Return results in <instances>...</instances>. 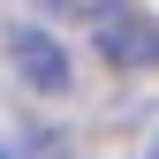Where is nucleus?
<instances>
[{"label":"nucleus","instance_id":"5","mask_svg":"<svg viewBox=\"0 0 159 159\" xmlns=\"http://www.w3.org/2000/svg\"><path fill=\"white\" fill-rule=\"evenodd\" d=\"M152 159H159V152H152Z\"/></svg>","mask_w":159,"mask_h":159},{"label":"nucleus","instance_id":"1","mask_svg":"<svg viewBox=\"0 0 159 159\" xmlns=\"http://www.w3.org/2000/svg\"><path fill=\"white\" fill-rule=\"evenodd\" d=\"M91 30H98V53H106V61H121V68H152V61H159V23H152V15H136L129 0L98 8Z\"/></svg>","mask_w":159,"mask_h":159},{"label":"nucleus","instance_id":"4","mask_svg":"<svg viewBox=\"0 0 159 159\" xmlns=\"http://www.w3.org/2000/svg\"><path fill=\"white\" fill-rule=\"evenodd\" d=\"M0 159H8V152H0Z\"/></svg>","mask_w":159,"mask_h":159},{"label":"nucleus","instance_id":"3","mask_svg":"<svg viewBox=\"0 0 159 159\" xmlns=\"http://www.w3.org/2000/svg\"><path fill=\"white\" fill-rule=\"evenodd\" d=\"M46 8H84V15H98V8H114V0H46Z\"/></svg>","mask_w":159,"mask_h":159},{"label":"nucleus","instance_id":"2","mask_svg":"<svg viewBox=\"0 0 159 159\" xmlns=\"http://www.w3.org/2000/svg\"><path fill=\"white\" fill-rule=\"evenodd\" d=\"M8 53H15V68H23L38 91H68V61H61V46H53V38L15 30V38H8Z\"/></svg>","mask_w":159,"mask_h":159}]
</instances>
